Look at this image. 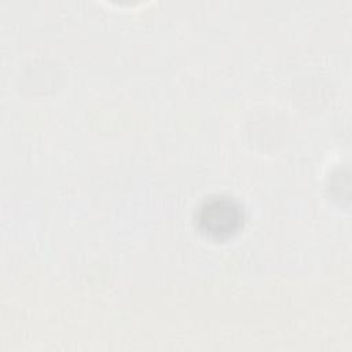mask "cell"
<instances>
[{
  "label": "cell",
  "mask_w": 352,
  "mask_h": 352,
  "mask_svg": "<svg viewBox=\"0 0 352 352\" xmlns=\"http://www.w3.org/2000/svg\"><path fill=\"white\" fill-rule=\"evenodd\" d=\"M198 220L205 232L216 238H223L239 228L242 212L231 199L213 198L201 206Z\"/></svg>",
  "instance_id": "6da1fadb"
}]
</instances>
